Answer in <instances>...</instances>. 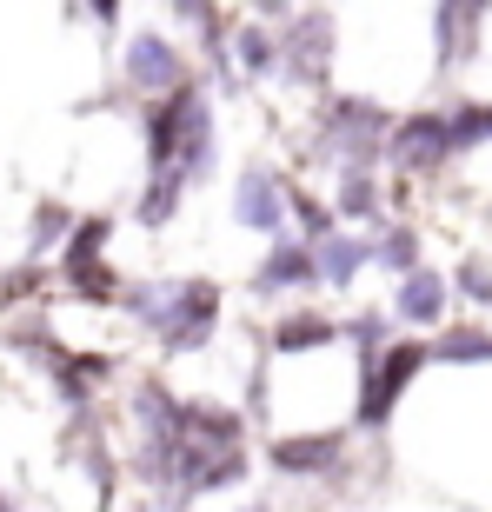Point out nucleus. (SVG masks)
<instances>
[{"label":"nucleus","instance_id":"f257e3e1","mask_svg":"<svg viewBox=\"0 0 492 512\" xmlns=\"http://www.w3.org/2000/svg\"><path fill=\"white\" fill-rule=\"evenodd\" d=\"M120 306L160 326V346H167V353H193V346H207L213 320H220V286H207V280H180V286H167V293L127 286V293H120Z\"/></svg>","mask_w":492,"mask_h":512},{"label":"nucleus","instance_id":"f03ea898","mask_svg":"<svg viewBox=\"0 0 492 512\" xmlns=\"http://www.w3.org/2000/svg\"><path fill=\"white\" fill-rule=\"evenodd\" d=\"M386 133H393V120L379 114L373 100L340 94V100H326V140H320V153L346 160L353 173H366V160H379V147H386Z\"/></svg>","mask_w":492,"mask_h":512},{"label":"nucleus","instance_id":"7ed1b4c3","mask_svg":"<svg viewBox=\"0 0 492 512\" xmlns=\"http://www.w3.org/2000/svg\"><path fill=\"white\" fill-rule=\"evenodd\" d=\"M419 366H426V346H413V340L386 346V353L366 366V380H360V426H386V419H393V399L413 386Z\"/></svg>","mask_w":492,"mask_h":512},{"label":"nucleus","instance_id":"20e7f679","mask_svg":"<svg viewBox=\"0 0 492 512\" xmlns=\"http://www.w3.org/2000/svg\"><path fill=\"white\" fill-rule=\"evenodd\" d=\"M207 114V100H200V87H173L160 107L147 114V160H153V173H173V160H180V147H187V127Z\"/></svg>","mask_w":492,"mask_h":512},{"label":"nucleus","instance_id":"39448f33","mask_svg":"<svg viewBox=\"0 0 492 512\" xmlns=\"http://www.w3.org/2000/svg\"><path fill=\"white\" fill-rule=\"evenodd\" d=\"M326 54H333V20L326 14H306L293 34H280V67L306 87H320L326 80Z\"/></svg>","mask_w":492,"mask_h":512},{"label":"nucleus","instance_id":"423d86ee","mask_svg":"<svg viewBox=\"0 0 492 512\" xmlns=\"http://www.w3.org/2000/svg\"><path fill=\"white\" fill-rule=\"evenodd\" d=\"M127 80L147 87V94H173V87H187V67L167 47V34H133L127 40Z\"/></svg>","mask_w":492,"mask_h":512},{"label":"nucleus","instance_id":"0eeeda50","mask_svg":"<svg viewBox=\"0 0 492 512\" xmlns=\"http://www.w3.org/2000/svg\"><path fill=\"white\" fill-rule=\"evenodd\" d=\"M233 220L253 233H266V240H286V187L273 180V173H246L240 180V200H233Z\"/></svg>","mask_w":492,"mask_h":512},{"label":"nucleus","instance_id":"6e6552de","mask_svg":"<svg viewBox=\"0 0 492 512\" xmlns=\"http://www.w3.org/2000/svg\"><path fill=\"white\" fill-rule=\"evenodd\" d=\"M386 153H393L399 167H413V173L439 167V160L453 153V140H446V120H439V114H413V120H399L393 140H386Z\"/></svg>","mask_w":492,"mask_h":512},{"label":"nucleus","instance_id":"1a4fd4ad","mask_svg":"<svg viewBox=\"0 0 492 512\" xmlns=\"http://www.w3.org/2000/svg\"><path fill=\"white\" fill-rule=\"evenodd\" d=\"M320 273H313V247H300V240H273V253L260 260V273H253V286L260 293H286V286H313Z\"/></svg>","mask_w":492,"mask_h":512},{"label":"nucleus","instance_id":"9d476101","mask_svg":"<svg viewBox=\"0 0 492 512\" xmlns=\"http://www.w3.org/2000/svg\"><path fill=\"white\" fill-rule=\"evenodd\" d=\"M340 459V433H306V439H273V466L280 473H326Z\"/></svg>","mask_w":492,"mask_h":512},{"label":"nucleus","instance_id":"9b49d317","mask_svg":"<svg viewBox=\"0 0 492 512\" xmlns=\"http://www.w3.org/2000/svg\"><path fill=\"white\" fill-rule=\"evenodd\" d=\"M366 266V240H346V233H326V240H313V273L333 286H353V273Z\"/></svg>","mask_w":492,"mask_h":512},{"label":"nucleus","instance_id":"f8f14e48","mask_svg":"<svg viewBox=\"0 0 492 512\" xmlns=\"http://www.w3.org/2000/svg\"><path fill=\"white\" fill-rule=\"evenodd\" d=\"M439 313H446V280L439 273H406V286H399V320H413V326H433Z\"/></svg>","mask_w":492,"mask_h":512},{"label":"nucleus","instance_id":"ddd939ff","mask_svg":"<svg viewBox=\"0 0 492 512\" xmlns=\"http://www.w3.org/2000/svg\"><path fill=\"white\" fill-rule=\"evenodd\" d=\"M340 326L326 320V313H293V320L273 326V353H300V346H333Z\"/></svg>","mask_w":492,"mask_h":512},{"label":"nucleus","instance_id":"4468645a","mask_svg":"<svg viewBox=\"0 0 492 512\" xmlns=\"http://www.w3.org/2000/svg\"><path fill=\"white\" fill-rule=\"evenodd\" d=\"M426 360H453V366H473V360H492V333L479 326H453L439 346H426Z\"/></svg>","mask_w":492,"mask_h":512},{"label":"nucleus","instance_id":"2eb2a0df","mask_svg":"<svg viewBox=\"0 0 492 512\" xmlns=\"http://www.w3.org/2000/svg\"><path fill=\"white\" fill-rule=\"evenodd\" d=\"M100 247H107V220H80L74 240H67V253H60V280L80 273V266H100Z\"/></svg>","mask_w":492,"mask_h":512},{"label":"nucleus","instance_id":"dca6fc26","mask_svg":"<svg viewBox=\"0 0 492 512\" xmlns=\"http://www.w3.org/2000/svg\"><path fill=\"white\" fill-rule=\"evenodd\" d=\"M366 260H379L386 273H419V240L406 227H393L386 240H366Z\"/></svg>","mask_w":492,"mask_h":512},{"label":"nucleus","instance_id":"f3484780","mask_svg":"<svg viewBox=\"0 0 492 512\" xmlns=\"http://www.w3.org/2000/svg\"><path fill=\"white\" fill-rule=\"evenodd\" d=\"M233 47H240L246 74H273V67H280V34H266V27H240Z\"/></svg>","mask_w":492,"mask_h":512},{"label":"nucleus","instance_id":"a211bd4d","mask_svg":"<svg viewBox=\"0 0 492 512\" xmlns=\"http://www.w3.org/2000/svg\"><path fill=\"white\" fill-rule=\"evenodd\" d=\"M180 187H187L180 173H153L147 200H140V220H147V227H167V220H173V207H180Z\"/></svg>","mask_w":492,"mask_h":512},{"label":"nucleus","instance_id":"6ab92c4d","mask_svg":"<svg viewBox=\"0 0 492 512\" xmlns=\"http://www.w3.org/2000/svg\"><path fill=\"white\" fill-rule=\"evenodd\" d=\"M67 286H74L80 300H114V293H127V286H120V273L114 266H80V273H67Z\"/></svg>","mask_w":492,"mask_h":512},{"label":"nucleus","instance_id":"aec40b11","mask_svg":"<svg viewBox=\"0 0 492 512\" xmlns=\"http://www.w3.org/2000/svg\"><path fill=\"white\" fill-rule=\"evenodd\" d=\"M240 479H246V459L240 453H213L207 466H200L193 486H200V493H220V486H240Z\"/></svg>","mask_w":492,"mask_h":512},{"label":"nucleus","instance_id":"412c9836","mask_svg":"<svg viewBox=\"0 0 492 512\" xmlns=\"http://www.w3.org/2000/svg\"><path fill=\"white\" fill-rule=\"evenodd\" d=\"M373 207H379V187H373V173H346V187H340V213H353V220H366Z\"/></svg>","mask_w":492,"mask_h":512},{"label":"nucleus","instance_id":"4be33fe9","mask_svg":"<svg viewBox=\"0 0 492 512\" xmlns=\"http://www.w3.org/2000/svg\"><path fill=\"white\" fill-rule=\"evenodd\" d=\"M67 227H74V213H67V207H54V200H47V207L34 213V253H54V240H60V233H67Z\"/></svg>","mask_w":492,"mask_h":512},{"label":"nucleus","instance_id":"5701e85b","mask_svg":"<svg viewBox=\"0 0 492 512\" xmlns=\"http://www.w3.org/2000/svg\"><path fill=\"white\" fill-rule=\"evenodd\" d=\"M286 207L300 213V227L313 233V240H326V233H333V213H326L320 200H313V193H293V200H286Z\"/></svg>","mask_w":492,"mask_h":512},{"label":"nucleus","instance_id":"b1692460","mask_svg":"<svg viewBox=\"0 0 492 512\" xmlns=\"http://www.w3.org/2000/svg\"><path fill=\"white\" fill-rule=\"evenodd\" d=\"M459 286H466V293H473L479 306H492V273H486L479 260H466V266H459Z\"/></svg>","mask_w":492,"mask_h":512},{"label":"nucleus","instance_id":"393cba45","mask_svg":"<svg viewBox=\"0 0 492 512\" xmlns=\"http://www.w3.org/2000/svg\"><path fill=\"white\" fill-rule=\"evenodd\" d=\"M34 286H40V266H20V273H7V293H14V300H20V293H34Z\"/></svg>","mask_w":492,"mask_h":512},{"label":"nucleus","instance_id":"a878e982","mask_svg":"<svg viewBox=\"0 0 492 512\" xmlns=\"http://www.w3.org/2000/svg\"><path fill=\"white\" fill-rule=\"evenodd\" d=\"M0 512H7V499H0Z\"/></svg>","mask_w":492,"mask_h":512}]
</instances>
